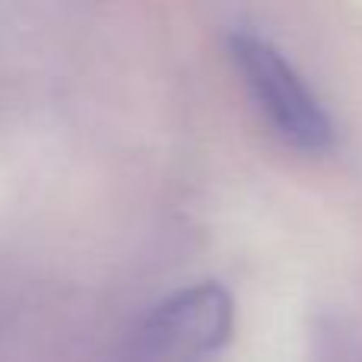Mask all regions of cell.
I'll return each mask as SVG.
<instances>
[{"label": "cell", "instance_id": "6da1fadb", "mask_svg": "<svg viewBox=\"0 0 362 362\" xmlns=\"http://www.w3.org/2000/svg\"><path fill=\"white\" fill-rule=\"evenodd\" d=\"M226 45L267 124L302 153L331 150L334 121L293 61L255 29H232Z\"/></svg>", "mask_w": 362, "mask_h": 362}, {"label": "cell", "instance_id": "7a4b0ae2", "mask_svg": "<svg viewBox=\"0 0 362 362\" xmlns=\"http://www.w3.org/2000/svg\"><path fill=\"white\" fill-rule=\"evenodd\" d=\"M235 327V299L223 283H191L159 299L134 327L131 362H206Z\"/></svg>", "mask_w": 362, "mask_h": 362}]
</instances>
